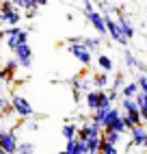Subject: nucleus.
I'll return each instance as SVG.
<instances>
[{
	"label": "nucleus",
	"instance_id": "28",
	"mask_svg": "<svg viewBox=\"0 0 147 154\" xmlns=\"http://www.w3.org/2000/svg\"><path fill=\"white\" fill-rule=\"evenodd\" d=\"M11 2L17 7V9H22V11H28V9H37L33 5V0H11Z\"/></svg>",
	"mask_w": 147,
	"mask_h": 154
},
{
	"label": "nucleus",
	"instance_id": "37",
	"mask_svg": "<svg viewBox=\"0 0 147 154\" xmlns=\"http://www.w3.org/2000/svg\"><path fill=\"white\" fill-rule=\"evenodd\" d=\"M0 154H9V152H4V150H2V148H0Z\"/></svg>",
	"mask_w": 147,
	"mask_h": 154
},
{
	"label": "nucleus",
	"instance_id": "25",
	"mask_svg": "<svg viewBox=\"0 0 147 154\" xmlns=\"http://www.w3.org/2000/svg\"><path fill=\"white\" fill-rule=\"evenodd\" d=\"M119 106H121V113H128V111L136 109V102H134V98H121Z\"/></svg>",
	"mask_w": 147,
	"mask_h": 154
},
{
	"label": "nucleus",
	"instance_id": "13",
	"mask_svg": "<svg viewBox=\"0 0 147 154\" xmlns=\"http://www.w3.org/2000/svg\"><path fill=\"white\" fill-rule=\"evenodd\" d=\"M78 44H82V46H85L89 52L93 54V52H98V50H100L102 37H95V35H93V37H78Z\"/></svg>",
	"mask_w": 147,
	"mask_h": 154
},
{
	"label": "nucleus",
	"instance_id": "22",
	"mask_svg": "<svg viewBox=\"0 0 147 154\" xmlns=\"http://www.w3.org/2000/svg\"><path fill=\"white\" fill-rule=\"evenodd\" d=\"M76 132H78V126L76 124H71V122H69V124H63V128H61V135H63V139H74V137H76Z\"/></svg>",
	"mask_w": 147,
	"mask_h": 154
},
{
	"label": "nucleus",
	"instance_id": "42",
	"mask_svg": "<svg viewBox=\"0 0 147 154\" xmlns=\"http://www.w3.org/2000/svg\"><path fill=\"white\" fill-rule=\"evenodd\" d=\"M0 2H4V0H0Z\"/></svg>",
	"mask_w": 147,
	"mask_h": 154
},
{
	"label": "nucleus",
	"instance_id": "27",
	"mask_svg": "<svg viewBox=\"0 0 147 154\" xmlns=\"http://www.w3.org/2000/svg\"><path fill=\"white\" fill-rule=\"evenodd\" d=\"M65 152H67V154H80V150H78V139H76V137H74V139H67Z\"/></svg>",
	"mask_w": 147,
	"mask_h": 154
},
{
	"label": "nucleus",
	"instance_id": "3",
	"mask_svg": "<svg viewBox=\"0 0 147 154\" xmlns=\"http://www.w3.org/2000/svg\"><path fill=\"white\" fill-rule=\"evenodd\" d=\"M67 52L76 59L80 65H91V61H93V54L82 44H78V37H67Z\"/></svg>",
	"mask_w": 147,
	"mask_h": 154
},
{
	"label": "nucleus",
	"instance_id": "16",
	"mask_svg": "<svg viewBox=\"0 0 147 154\" xmlns=\"http://www.w3.org/2000/svg\"><path fill=\"white\" fill-rule=\"evenodd\" d=\"M20 69V65H17V61L15 59H7L4 61V65H2V74H4V80H11L13 76H15V72Z\"/></svg>",
	"mask_w": 147,
	"mask_h": 154
},
{
	"label": "nucleus",
	"instance_id": "10",
	"mask_svg": "<svg viewBox=\"0 0 147 154\" xmlns=\"http://www.w3.org/2000/svg\"><path fill=\"white\" fill-rule=\"evenodd\" d=\"M76 137L78 139H89V137H102V126L95 124L93 119H87L85 124H82L76 132Z\"/></svg>",
	"mask_w": 147,
	"mask_h": 154
},
{
	"label": "nucleus",
	"instance_id": "6",
	"mask_svg": "<svg viewBox=\"0 0 147 154\" xmlns=\"http://www.w3.org/2000/svg\"><path fill=\"white\" fill-rule=\"evenodd\" d=\"M11 111L15 113V115L20 117V119H28V117H33L35 115V109H33V104L24 98V96H20V94H15V96H11Z\"/></svg>",
	"mask_w": 147,
	"mask_h": 154
},
{
	"label": "nucleus",
	"instance_id": "7",
	"mask_svg": "<svg viewBox=\"0 0 147 154\" xmlns=\"http://www.w3.org/2000/svg\"><path fill=\"white\" fill-rule=\"evenodd\" d=\"M104 24H106V35L112 39L115 44H119V46H128V39H125V35L121 33V28H119L117 22H115V17H112V15H104Z\"/></svg>",
	"mask_w": 147,
	"mask_h": 154
},
{
	"label": "nucleus",
	"instance_id": "17",
	"mask_svg": "<svg viewBox=\"0 0 147 154\" xmlns=\"http://www.w3.org/2000/svg\"><path fill=\"white\" fill-rule=\"evenodd\" d=\"M112 109V104H104V106H100V109H95L93 111V115H91V119L95 122V124H104V119H106V115H108V111Z\"/></svg>",
	"mask_w": 147,
	"mask_h": 154
},
{
	"label": "nucleus",
	"instance_id": "33",
	"mask_svg": "<svg viewBox=\"0 0 147 154\" xmlns=\"http://www.w3.org/2000/svg\"><path fill=\"white\" fill-rule=\"evenodd\" d=\"M35 15H37V9H28L26 11V20H35Z\"/></svg>",
	"mask_w": 147,
	"mask_h": 154
},
{
	"label": "nucleus",
	"instance_id": "35",
	"mask_svg": "<svg viewBox=\"0 0 147 154\" xmlns=\"http://www.w3.org/2000/svg\"><path fill=\"white\" fill-rule=\"evenodd\" d=\"M2 83H4V74H2V67H0V89H2Z\"/></svg>",
	"mask_w": 147,
	"mask_h": 154
},
{
	"label": "nucleus",
	"instance_id": "39",
	"mask_svg": "<svg viewBox=\"0 0 147 154\" xmlns=\"http://www.w3.org/2000/svg\"><path fill=\"white\" fill-rule=\"evenodd\" d=\"M143 148H145V152H147V141H145V146H143Z\"/></svg>",
	"mask_w": 147,
	"mask_h": 154
},
{
	"label": "nucleus",
	"instance_id": "21",
	"mask_svg": "<svg viewBox=\"0 0 147 154\" xmlns=\"http://www.w3.org/2000/svg\"><path fill=\"white\" fill-rule=\"evenodd\" d=\"M91 85L98 87V89L108 87V74H106V72H100V74H95V76L91 78Z\"/></svg>",
	"mask_w": 147,
	"mask_h": 154
},
{
	"label": "nucleus",
	"instance_id": "14",
	"mask_svg": "<svg viewBox=\"0 0 147 154\" xmlns=\"http://www.w3.org/2000/svg\"><path fill=\"white\" fill-rule=\"evenodd\" d=\"M123 63H125V67L128 69H139V72H145V65H143V61H139L130 50H125L123 52Z\"/></svg>",
	"mask_w": 147,
	"mask_h": 154
},
{
	"label": "nucleus",
	"instance_id": "8",
	"mask_svg": "<svg viewBox=\"0 0 147 154\" xmlns=\"http://www.w3.org/2000/svg\"><path fill=\"white\" fill-rule=\"evenodd\" d=\"M17 141H20V139H17V135H15L13 128H2V126H0V148H2L4 152L15 154Z\"/></svg>",
	"mask_w": 147,
	"mask_h": 154
},
{
	"label": "nucleus",
	"instance_id": "34",
	"mask_svg": "<svg viewBox=\"0 0 147 154\" xmlns=\"http://www.w3.org/2000/svg\"><path fill=\"white\" fill-rule=\"evenodd\" d=\"M33 5H35V7H46L48 0H33Z\"/></svg>",
	"mask_w": 147,
	"mask_h": 154
},
{
	"label": "nucleus",
	"instance_id": "5",
	"mask_svg": "<svg viewBox=\"0 0 147 154\" xmlns=\"http://www.w3.org/2000/svg\"><path fill=\"white\" fill-rule=\"evenodd\" d=\"M85 104H87V109L93 113L95 109H100V106H104V104H112V100L108 98V91H106V89H91V91H87V94H85Z\"/></svg>",
	"mask_w": 147,
	"mask_h": 154
},
{
	"label": "nucleus",
	"instance_id": "24",
	"mask_svg": "<svg viewBox=\"0 0 147 154\" xmlns=\"http://www.w3.org/2000/svg\"><path fill=\"white\" fill-rule=\"evenodd\" d=\"M134 102H136V109H139L141 113H145V111H147V94L139 91V94L134 96Z\"/></svg>",
	"mask_w": 147,
	"mask_h": 154
},
{
	"label": "nucleus",
	"instance_id": "31",
	"mask_svg": "<svg viewBox=\"0 0 147 154\" xmlns=\"http://www.w3.org/2000/svg\"><path fill=\"white\" fill-rule=\"evenodd\" d=\"M121 87H123V74H117V76H115V80H112V89L119 91Z\"/></svg>",
	"mask_w": 147,
	"mask_h": 154
},
{
	"label": "nucleus",
	"instance_id": "23",
	"mask_svg": "<svg viewBox=\"0 0 147 154\" xmlns=\"http://www.w3.org/2000/svg\"><path fill=\"white\" fill-rule=\"evenodd\" d=\"M15 154H35V143L33 141H17Z\"/></svg>",
	"mask_w": 147,
	"mask_h": 154
},
{
	"label": "nucleus",
	"instance_id": "20",
	"mask_svg": "<svg viewBox=\"0 0 147 154\" xmlns=\"http://www.w3.org/2000/svg\"><path fill=\"white\" fill-rule=\"evenodd\" d=\"M102 139L108 141L110 146H117V143L121 141V132H117V130H106V128H104V130H102Z\"/></svg>",
	"mask_w": 147,
	"mask_h": 154
},
{
	"label": "nucleus",
	"instance_id": "12",
	"mask_svg": "<svg viewBox=\"0 0 147 154\" xmlns=\"http://www.w3.org/2000/svg\"><path fill=\"white\" fill-rule=\"evenodd\" d=\"M115 22L119 24L121 33H123V35H125V39L130 42V39L134 37V26H132V22H130V17L125 15L123 11H119V13H117V17H115Z\"/></svg>",
	"mask_w": 147,
	"mask_h": 154
},
{
	"label": "nucleus",
	"instance_id": "32",
	"mask_svg": "<svg viewBox=\"0 0 147 154\" xmlns=\"http://www.w3.org/2000/svg\"><path fill=\"white\" fill-rule=\"evenodd\" d=\"M26 128H28L30 132H37V130H39V124H37V122H28Z\"/></svg>",
	"mask_w": 147,
	"mask_h": 154
},
{
	"label": "nucleus",
	"instance_id": "2",
	"mask_svg": "<svg viewBox=\"0 0 147 154\" xmlns=\"http://www.w3.org/2000/svg\"><path fill=\"white\" fill-rule=\"evenodd\" d=\"M0 37L7 42V46L11 50H15L17 46H22V44H28V30L20 28V26H11V28L0 30Z\"/></svg>",
	"mask_w": 147,
	"mask_h": 154
},
{
	"label": "nucleus",
	"instance_id": "11",
	"mask_svg": "<svg viewBox=\"0 0 147 154\" xmlns=\"http://www.w3.org/2000/svg\"><path fill=\"white\" fill-rule=\"evenodd\" d=\"M147 141V128L141 124V126H132L130 128V146H136V148H143Z\"/></svg>",
	"mask_w": 147,
	"mask_h": 154
},
{
	"label": "nucleus",
	"instance_id": "19",
	"mask_svg": "<svg viewBox=\"0 0 147 154\" xmlns=\"http://www.w3.org/2000/svg\"><path fill=\"white\" fill-rule=\"evenodd\" d=\"M119 94H121V98H134L136 94H139V85H136V80H132V83H128V85H123V87L119 89Z\"/></svg>",
	"mask_w": 147,
	"mask_h": 154
},
{
	"label": "nucleus",
	"instance_id": "30",
	"mask_svg": "<svg viewBox=\"0 0 147 154\" xmlns=\"http://www.w3.org/2000/svg\"><path fill=\"white\" fill-rule=\"evenodd\" d=\"M9 111H11V102L4 94H0V113H9Z\"/></svg>",
	"mask_w": 147,
	"mask_h": 154
},
{
	"label": "nucleus",
	"instance_id": "26",
	"mask_svg": "<svg viewBox=\"0 0 147 154\" xmlns=\"http://www.w3.org/2000/svg\"><path fill=\"white\" fill-rule=\"evenodd\" d=\"M100 154H119V152H117V146H110L108 141L102 139V143H100Z\"/></svg>",
	"mask_w": 147,
	"mask_h": 154
},
{
	"label": "nucleus",
	"instance_id": "1",
	"mask_svg": "<svg viewBox=\"0 0 147 154\" xmlns=\"http://www.w3.org/2000/svg\"><path fill=\"white\" fill-rule=\"evenodd\" d=\"M82 9H85V15H87V22L95 28L98 37L100 35H106V24H104V15L93 7L91 0H82Z\"/></svg>",
	"mask_w": 147,
	"mask_h": 154
},
{
	"label": "nucleus",
	"instance_id": "18",
	"mask_svg": "<svg viewBox=\"0 0 147 154\" xmlns=\"http://www.w3.org/2000/svg\"><path fill=\"white\" fill-rule=\"evenodd\" d=\"M98 65H100L102 72H106V74H110V72L115 69V63H112V59L108 54H100L98 57Z\"/></svg>",
	"mask_w": 147,
	"mask_h": 154
},
{
	"label": "nucleus",
	"instance_id": "4",
	"mask_svg": "<svg viewBox=\"0 0 147 154\" xmlns=\"http://www.w3.org/2000/svg\"><path fill=\"white\" fill-rule=\"evenodd\" d=\"M0 13H2V24H4L7 28L17 26L20 22H22V9H17L11 0L0 2Z\"/></svg>",
	"mask_w": 147,
	"mask_h": 154
},
{
	"label": "nucleus",
	"instance_id": "29",
	"mask_svg": "<svg viewBox=\"0 0 147 154\" xmlns=\"http://www.w3.org/2000/svg\"><path fill=\"white\" fill-rule=\"evenodd\" d=\"M136 85H139V91L147 94V69L139 74V78H136Z\"/></svg>",
	"mask_w": 147,
	"mask_h": 154
},
{
	"label": "nucleus",
	"instance_id": "9",
	"mask_svg": "<svg viewBox=\"0 0 147 154\" xmlns=\"http://www.w3.org/2000/svg\"><path fill=\"white\" fill-rule=\"evenodd\" d=\"M13 59L17 61V65L20 67H24V69H28L30 65H33V48H30L28 44H22V46H17L15 50H13Z\"/></svg>",
	"mask_w": 147,
	"mask_h": 154
},
{
	"label": "nucleus",
	"instance_id": "36",
	"mask_svg": "<svg viewBox=\"0 0 147 154\" xmlns=\"http://www.w3.org/2000/svg\"><path fill=\"white\" fill-rule=\"evenodd\" d=\"M141 115H143V126H147V111H145V113H141Z\"/></svg>",
	"mask_w": 147,
	"mask_h": 154
},
{
	"label": "nucleus",
	"instance_id": "40",
	"mask_svg": "<svg viewBox=\"0 0 147 154\" xmlns=\"http://www.w3.org/2000/svg\"><path fill=\"white\" fill-rule=\"evenodd\" d=\"M0 24H2V13H0Z\"/></svg>",
	"mask_w": 147,
	"mask_h": 154
},
{
	"label": "nucleus",
	"instance_id": "41",
	"mask_svg": "<svg viewBox=\"0 0 147 154\" xmlns=\"http://www.w3.org/2000/svg\"><path fill=\"white\" fill-rule=\"evenodd\" d=\"M93 154H100V152H93Z\"/></svg>",
	"mask_w": 147,
	"mask_h": 154
},
{
	"label": "nucleus",
	"instance_id": "15",
	"mask_svg": "<svg viewBox=\"0 0 147 154\" xmlns=\"http://www.w3.org/2000/svg\"><path fill=\"white\" fill-rule=\"evenodd\" d=\"M123 117H125V126H128V130H130L132 126H141V124H143V115H141L139 109L123 113Z\"/></svg>",
	"mask_w": 147,
	"mask_h": 154
},
{
	"label": "nucleus",
	"instance_id": "38",
	"mask_svg": "<svg viewBox=\"0 0 147 154\" xmlns=\"http://www.w3.org/2000/svg\"><path fill=\"white\" fill-rule=\"evenodd\" d=\"M56 154H67V152H65V150H61V152H56Z\"/></svg>",
	"mask_w": 147,
	"mask_h": 154
}]
</instances>
